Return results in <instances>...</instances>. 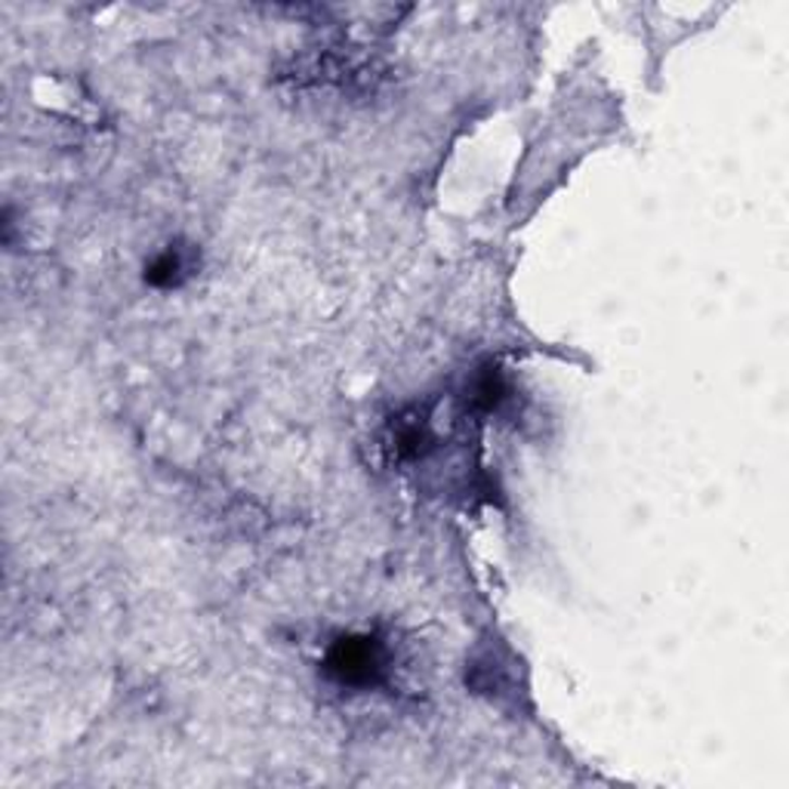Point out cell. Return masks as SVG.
Returning <instances> with one entry per match:
<instances>
[{
    "label": "cell",
    "instance_id": "cell-1",
    "mask_svg": "<svg viewBox=\"0 0 789 789\" xmlns=\"http://www.w3.org/2000/svg\"><path fill=\"white\" fill-rule=\"evenodd\" d=\"M324 673L343 688H373L386 679V651L373 636H343L328 651Z\"/></svg>",
    "mask_w": 789,
    "mask_h": 789
},
{
    "label": "cell",
    "instance_id": "cell-2",
    "mask_svg": "<svg viewBox=\"0 0 789 789\" xmlns=\"http://www.w3.org/2000/svg\"><path fill=\"white\" fill-rule=\"evenodd\" d=\"M188 275H192V257L185 254L183 247H173V244L146 266V281L151 287H161V291L180 287Z\"/></svg>",
    "mask_w": 789,
    "mask_h": 789
},
{
    "label": "cell",
    "instance_id": "cell-3",
    "mask_svg": "<svg viewBox=\"0 0 789 789\" xmlns=\"http://www.w3.org/2000/svg\"><path fill=\"white\" fill-rule=\"evenodd\" d=\"M506 398H509V383H506L503 370L496 368V365H488V368H481L476 377H472V383H469V404H472L476 410L491 414V410H496Z\"/></svg>",
    "mask_w": 789,
    "mask_h": 789
},
{
    "label": "cell",
    "instance_id": "cell-4",
    "mask_svg": "<svg viewBox=\"0 0 789 789\" xmlns=\"http://www.w3.org/2000/svg\"><path fill=\"white\" fill-rule=\"evenodd\" d=\"M392 441H395V454L402 459H420L432 447V432H429L426 420L410 417V420H402L395 426V439Z\"/></svg>",
    "mask_w": 789,
    "mask_h": 789
}]
</instances>
